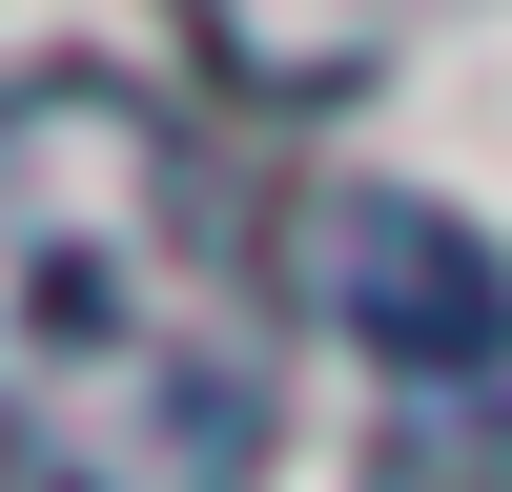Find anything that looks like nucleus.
<instances>
[{"label": "nucleus", "mask_w": 512, "mask_h": 492, "mask_svg": "<svg viewBox=\"0 0 512 492\" xmlns=\"http://www.w3.org/2000/svg\"><path fill=\"white\" fill-rule=\"evenodd\" d=\"M0 451L41 492H246L287 451V267L103 62L0 82Z\"/></svg>", "instance_id": "1"}, {"label": "nucleus", "mask_w": 512, "mask_h": 492, "mask_svg": "<svg viewBox=\"0 0 512 492\" xmlns=\"http://www.w3.org/2000/svg\"><path fill=\"white\" fill-rule=\"evenodd\" d=\"M328 287H349V308L390 328V349L431 369V390H451V369H492V349H512V287H492L472 246L431 226V205H349V226H328Z\"/></svg>", "instance_id": "2"}]
</instances>
